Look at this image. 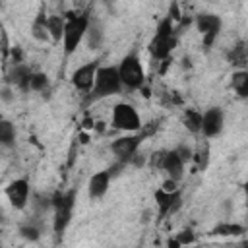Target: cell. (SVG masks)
Masks as SVG:
<instances>
[{"mask_svg":"<svg viewBox=\"0 0 248 248\" xmlns=\"http://www.w3.org/2000/svg\"><path fill=\"white\" fill-rule=\"evenodd\" d=\"M184 167L186 163L178 157V153L174 149H165L163 151V159H161V170H165V174L176 182L182 180L184 176Z\"/></svg>","mask_w":248,"mask_h":248,"instance_id":"14","label":"cell"},{"mask_svg":"<svg viewBox=\"0 0 248 248\" xmlns=\"http://www.w3.org/2000/svg\"><path fill=\"white\" fill-rule=\"evenodd\" d=\"M227 62L231 66H234L236 70L240 68H246V62H248V48H246V41L240 39L238 43L232 45V48L227 52Z\"/></svg>","mask_w":248,"mask_h":248,"instance_id":"19","label":"cell"},{"mask_svg":"<svg viewBox=\"0 0 248 248\" xmlns=\"http://www.w3.org/2000/svg\"><path fill=\"white\" fill-rule=\"evenodd\" d=\"M31 37L37 41V43H46L50 41L48 37V27H46V12L41 8L35 16V19L31 21Z\"/></svg>","mask_w":248,"mask_h":248,"instance_id":"20","label":"cell"},{"mask_svg":"<svg viewBox=\"0 0 248 248\" xmlns=\"http://www.w3.org/2000/svg\"><path fill=\"white\" fill-rule=\"evenodd\" d=\"M194 23H196V29H198L200 35H202V45H203V48H205V50H211V46L215 45V41H217L221 29H223V19H221V16L211 14V12H202V14L196 16Z\"/></svg>","mask_w":248,"mask_h":248,"instance_id":"8","label":"cell"},{"mask_svg":"<svg viewBox=\"0 0 248 248\" xmlns=\"http://www.w3.org/2000/svg\"><path fill=\"white\" fill-rule=\"evenodd\" d=\"M0 215H2V211H0Z\"/></svg>","mask_w":248,"mask_h":248,"instance_id":"33","label":"cell"},{"mask_svg":"<svg viewBox=\"0 0 248 248\" xmlns=\"http://www.w3.org/2000/svg\"><path fill=\"white\" fill-rule=\"evenodd\" d=\"M209 140L203 138V140H198L196 147H192V163L196 165V170L203 172L207 167H209Z\"/></svg>","mask_w":248,"mask_h":248,"instance_id":"17","label":"cell"},{"mask_svg":"<svg viewBox=\"0 0 248 248\" xmlns=\"http://www.w3.org/2000/svg\"><path fill=\"white\" fill-rule=\"evenodd\" d=\"M112 178H114L112 169H103V170L93 172L89 176V180H87V196L91 200H101L108 192Z\"/></svg>","mask_w":248,"mask_h":248,"instance_id":"13","label":"cell"},{"mask_svg":"<svg viewBox=\"0 0 248 248\" xmlns=\"http://www.w3.org/2000/svg\"><path fill=\"white\" fill-rule=\"evenodd\" d=\"M50 89V79L45 72H39V70H33L31 76H29V91H35V93H45Z\"/></svg>","mask_w":248,"mask_h":248,"instance_id":"27","label":"cell"},{"mask_svg":"<svg viewBox=\"0 0 248 248\" xmlns=\"http://www.w3.org/2000/svg\"><path fill=\"white\" fill-rule=\"evenodd\" d=\"M122 89H124V85L120 81L118 68L116 66H99V70L95 74V81H93L91 89L85 93V101L91 105L101 99L118 95V93H122Z\"/></svg>","mask_w":248,"mask_h":248,"instance_id":"1","label":"cell"},{"mask_svg":"<svg viewBox=\"0 0 248 248\" xmlns=\"http://www.w3.org/2000/svg\"><path fill=\"white\" fill-rule=\"evenodd\" d=\"M110 126L114 130H120V132H138L143 124H141V118H140L136 107L126 103V101H120L112 107Z\"/></svg>","mask_w":248,"mask_h":248,"instance_id":"7","label":"cell"},{"mask_svg":"<svg viewBox=\"0 0 248 248\" xmlns=\"http://www.w3.org/2000/svg\"><path fill=\"white\" fill-rule=\"evenodd\" d=\"M46 27H48V37L52 43H60L66 27V14H50L46 16Z\"/></svg>","mask_w":248,"mask_h":248,"instance_id":"21","label":"cell"},{"mask_svg":"<svg viewBox=\"0 0 248 248\" xmlns=\"http://www.w3.org/2000/svg\"><path fill=\"white\" fill-rule=\"evenodd\" d=\"M246 232V227L244 225H238V223H217L211 231H209V234H213V236H242Z\"/></svg>","mask_w":248,"mask_h":248,"instance_id":"25","label":"cell"},{"mask_svg":"<svg viewBox=\"0 0 248 248\" xmlns=\"http://www.w3.org/2000/svg\"><path fill=\"white\" fill-rule=\"evenodd\" d=\"M89 12H68L66 14V27H64V35H62V48H64V56H72L78 46L81 45L83 37H85V31H87V25H89Z\"/></svg>","mask_w":248,"mask_h":248,"instance_id":"3","label":"cell"},{"mask_svg":"<svg viewBox=\"0 0 248 248\" xmlns=\"http://www.w3.org/2000/svg\"><path fill=\"white\" fill-rule=\"evenodd\" d=\"M23 62V52L19 46H14L12 48V64H21Z\"/></svg>","mask_w":248,"mask_h":248,"instance_id":"31","label":"cell"},{"mask_svg":"<svg viewBox=\"0 0 248 248\" xmlns=\"http://www.w3.org/2000/svg\"><path fill=\"white\" fill-rule=\"evenodd\" d=\"M99 66H101V60L99 58H93V60L78 66L72 72V76H70V83L74 85V89H78V91H81L85 95L91 89L93 81H95V74H97Z\"/></svg>","mask_w":248,"mask_h":248,"instance_id":"11","label":"cell"},{"mask_svg":"<svg viewBox=\"0 0 248 248\" xmlns=\"http://www.w3.org/2000/svg\"><path fill=\"white\" fill-rule=\"evenodd\" d=\"M103 39H105V31H103V23L101 19L97 17H91L89 19V25H87V31H85V45L89 50H99L101 45H103Z\"/></svg>","mask_w":248,"mask_h":248,"instance_id":"16","label":"cell"},{"mask_svg":"<svg viewBox=\"0 0 248 248\" xmlns=\"http://www.w3.org/2000/svg\"><path fill=\"white\" fill-rule=\"evenodd\" d=\"M0 6H2V0H0Z\"/></svg>","mask_w":248,"mask_h":248,"instance_id":"32","label":"cell"},{"mask_svg":"<svg viewBox=\"0 0 248 248\" xmlns=\"http://www.w3.org/2000/svg\"><path fill=\"white\" fill-rule=\"evenodd\" d=\"M196 242V234L192 229H182L180 232H176V236L172 240H169V246H184V244H192Z\"/></svg>","mask_w":248,"mask_h":248,"instance_id":"28","label":"cell"},{"mask_svg":"<svg viewBox=\"0 0 248 248\" xmlns=\"http://www.w3.org/2000/svg\"><path fill=\"white\" fill-rule=\"evenodd\" d=\"M14 87L10 85V83H6L4 87H0V101L2 103H12L14 101Z\"/></svg>","mask_w":248,"mask_h":248,"instance_id":"30","label":"cell"},{"mask_svg":"<svg viewBox=\"0 0 248 248\" xmlns=\"http://www.w3.org/2000/svg\"><path fill=\"white\" fill-rule=\"evenodd\" d=\"M33 68H29L27 64H14V68L10 70L8 74V79L6 83H10L14 89H19V91H29V76H31Z\"/></svg>","mask_w":248,"mask_h":248,"instance_id":"15","label":"cell"},{"mask_svg":"<svg viewBox=\"0 0 248 248\" xmlns=\"http://www.w3.org/2000/svg\"><path fill=\"white\" fill-rule=\"evenodd\" d=\"M176 43H178V37H176V31H174V23H172V19L167 16V17H163V19L157 23L155 35L151 37L147 48H149V54L159 62V60L169 58V56L172 54Z\"/></svg>","mask_w":248,"mask_h":248,"instance_id":"2","label":"cell"},{"mask_svg":"<svg viewBox=\"0 0 248 248\" xmlns=\"http://www.w3.org/2000/svg\"><path fill=\"white\" fill-rule=\"evenodd\" d=\"M17 140L16 124L8 118H0V145L2 147H14Z\"/></svg>","mask_w":248,"mask_h":248,"instance_id":"22","label":"cell"},{"mask_svg":"<svg viewBox=\"0 0 248 248\" xmlns=\"http://www.w3.org/2000/svg\"><path fill=\"white\" fill-rule=\"evenodd\" d=\"M10 205L17 211H23L27 205H29V198H31V184H29V178H16L12 180L6 190H4Z\"/></svg>","mask_w":248,"mask_h":248,"instance_id":"9","label":"cell"},{"mask_svg":"<svg viewBox=\"0 0 248 248\" xmlns=\"http://www.w3.org/2000/svg\"><path fill=\"white\" fill-rule=\"evenodd\" d=\"M31 207H33L37 217L46 215L52 209V196H46V194H41V192L31 194Z\"/></svg>","mask_w":248,"mask_h":248,"instance_id":"26","label":"cell"},{"mask_svg":"<svg viewBox=\"0 0 248 248\" xmlns=\"http://www.w3.org/2000/svg\"><path fill=\"white\" fill-rule=\"evenodd\" d=\"M182 124L184 128L194 134L200 136V128H202V112L198 108H184L182 110Z\"/></svg>","mask_w":248,"mask_h":248,"instance_id":"24","label":"cell"},{"mask_svg":"<svg viewBox=\"0 0 248 248\" xmlns=\"http://www.w3.org/2000/svg\"><path fill=\"white\" fill-rule=\"evenodd\" d=\"M116 68H118V76H120V81H122L124 89L138 91L145 85V70H143V64H141V60L136 52L126 54L116 64Z\"/></svg>","mask_w":248,"mask_h":248,"instance_id":"5","label":"cell"},{"mask_svg":"<svg viewBox=\"0 0 248 248\" xmlns=\"http://www.w3.org/2000/svg\"><path fill=\"white\" fill-rule=\"evenodd\" d=\"M41 219L43 217H37L35 219H29L25 223L19 225V236L27 242H39L41 236H43V225H41Z\"/></svg>","mask_w":248,"mask_h":248,"instance_id":"18","label":"cell"},{"mask_svg":"<svg viewBox=\"0 0 248 248\" xmlns=\"http://www.w3.org/2000/svg\"><path fill=\"white\" fill-rule=\"evenodd\" d=\"M155 205H157V211H159V217L165 219L169 215H174L180 205H182V192L180 188H174V190H165V188H157L155 190Z\"/></svg>","mask_w":248,"mask_h":248,"instance_id":"10","label":"cell"},{"mask_svg":"<svg viewBox=\"0 0 248 248\" xmlns=\"http://www.w3.org/2000/svg\"><path fill=\"white\" fill-rule=\"evenodd\" d=\"M76 200H78L76 188L62 190V192H56L52 196V209L50 211H52V231L56 234H64L68 225L72 223Z\"/></svg>","mask_w":248,"mask_h":248,"instance_id":"4","label":"cell"},{"mask_svg":"<svg viewBox=\"0 0 248 248\" xmlns=\"http://www.w3.org/2000/svg\"><path fill=\"white\" fill-rule=\"evenodd\" d=\"M174 151L178 153V157H180L184 163H190V161H192V145H188V143H178V145L174 147Z\"/></svg>","mask_w":248,"mask_h":248,"instance_id":"29","label":"cell"},{"mask_svg":"<svg viewBox=\"0 0 248 248\" xmlns=\"http://www.w3.org/2000/svg\"><path fill=\"white\" fill-rule=\"evenodd\" d=\"M225 128V112L221 107H209L207 110L202 112V128H200V134L207 140L211 138H217L221 136Z\"/></svg>","mask_w":248,"mask_h":248,"instance_id":"12","label":"cell"},{"mask_svg":"<svg viewBox=\"0 0 248 248\" xmlns=\"http://www.w3.org/2000/svg\"><path fill=\"white\" fill-rule=\"evenodd\" d=\"M231 85L240 99H246L248 97V70L246 68L234 70L231 76Z\"/></svg>","mask_w":248,"mask_h":248,"instance_id":"23","label":"cell"},{"mask_svg":"<svg viewBox=\"0 0 248 248\" xmlns=\"http://www.w3.org/2000/svg\"><path fill=\"white\" fill-rule=\"evenodd\" d=\"M151 134V130H143V126L138 130V132H130L126 136H120V138H114L110 141V151L112 155L116 157L118 163L122 165H128L130 157L140 149L141 141Z\"/></svg>","mask_w":248,"mask_h":248,"instance_id":"6","label":"cell"}]
</instances>
